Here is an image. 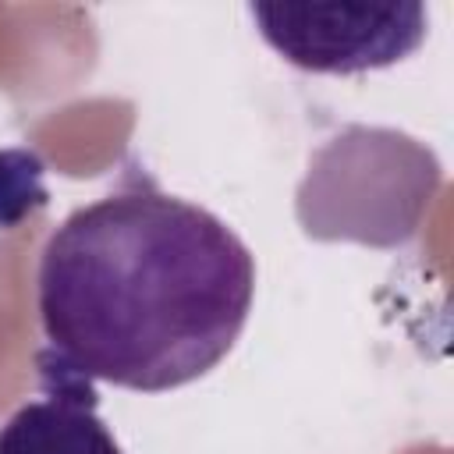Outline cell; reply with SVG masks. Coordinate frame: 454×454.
I'll list each match as a JSON object with an SVG mask.
<instances>
[{"mask_svg": "<svg viewBox=\"0 0 454 454\" xmlns=\"http://www.w3.org/2000/svg\"><path fill=\"white\" fill-rule=\"evenodd\" d=\"M252 294L245 241L145 174L78 206L35 273L46 351L92 383L145 394L206 376L245 330Z\"/></svg>", "mask_w": 454, "mask_h": 454, "instance_id": "6da1fadb", "label": "cell"}, {"mask_svg": "<svg viewBox=\"0 0 454 454\" xmlns=\"http://www.w3.org/2000/svg\"><path fill=\"white\" fill-rule=\"evenodd\" d=\"M248 14L287 64L316 74L390 67L426 39L422 4H252Z\"/></svg>", "mask_w": 454, "mask_h": 454, "instance_id": "7a4b0ae2", "label": "cell"}, {"mask_svg": "<svg viewBox=\"0 0 454 454\" xmlns=\"http://www.w3.org/2000/svg\"><path fill=\"white\" fill-rule=\"evenodd\" d=\"M39 394L0 426V454H121L99 419V394L89 376L53 351L35 355Z\"/></svg>", "mask_w": 454, "mask_h": 454, "instance_id": "3957f363", "label": "cell"}, {"mask_svg": "<svg viewBox=\"0 0 454 454\" xmlns=\"http://www.w3.org/2000/svg\"><path fill=\"white\" fill-rule=\"evenodd\" d=\"M46 206L43 160L32 149L0 153V227L18 223L21 216Z\"/></svg>", "mask_w": 454, "mask_h": 454, "instance_id": "277c9868", "label": "cell"}]
</instances>
